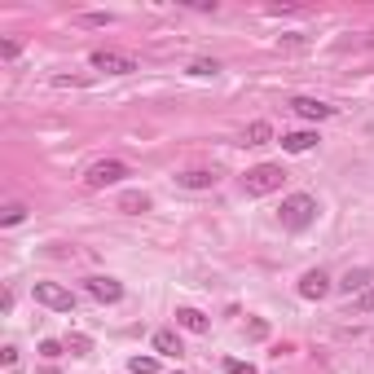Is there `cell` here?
<instances>
[{"mask_svg":"<svg viewBox=\"0 0 374 374\" xmlns=\"http://www.w3.org/2000/svg\"><path fill=\"white\" fill-rule=\"evenodd\" d=\"M282 181H286V172H282L278 163H260V168H251L247 176H242V189H247L251 199H260V194L282 189Z\"/></svg>","mask_w":374,"mask_h":374,"instance_id":"7a4b0ae2","label":"cell"},{"mask_svg":"<svg viewBox=\"0 0 374 374\" xmlns=\"http://www.w3.org/2000/svg\"><path fill=\"white\" fill-rule=\"evenodd\" d=\"M22 216H27V207H22V203H9L5 211H0V225H18Z\"/></svg>","mask_w":374,"mask_h":374,"instance_id":"e0dca14e","label":"cell"},{"mask_svg":"<svg viewBox=\"0 0 374 374\" xmlns=\"http://www.w3.org/2000/svg\"><path fill=\"white\" fill-rule=\"evenodd\" d=\"M313 145H317V133H308V128L282 137V150H286V154H304V150H313Z\"/></svg>","mask_w":374,"mask_h":374,"instance_id":"8fae6325","label":"cell"},{"mask_svg":"<svg viewBox=\"0 0 374 374\" xmlns=\"http://www.w3.org/2000/svg\"><path fill=\"white\" fill-rule=\"evenodd\" d=\"M40 352L48 356V361H58V356H62V344H58V339H44V344H40Z\"/></svg>","mask_w":374,"mask_h":374,"instance_id":"44dd1931","label":"cell"},{"mask_svg":"<svg viewBox=\"0 0 374 374\" xmlns=\"http://www.w3.org/2000/svg\"><path fill=\"white\" fill-rule=\"evenodd\" d=\"M88 295H93L97 304H119V300H123V286H119L115 278H88Z\"/></svg>","mask_w":374,"mask_h":374,"instance_id":"52a82bcc","label":"cell"},{"mask_svg":"<svg viewBox=\"0 0 374 374\" xmlns=\"http://www.w3.org/2000/svg\"><path fill=\"white\" fill-rule=\"evenodd\" d=\"M300 295L304 300H321V295H330V278L321 269H308L304 278H300Z\"/></svg>","mask_w":374,"mask_h":374,"instance_id":"ba28073f","label":"cell"},{"mask_svg":"<svg viewBox=\"0 0 374 374\" xmlns=\"http://www.w3.org/2000/svg\"><path fill=\"white\" fill-rule=\"evenodd\" d=\"M282 229H290V234H304L308 225L317 220V199L313 194H290V199H282Z\"/></svg>","mask_w":374,"mask_h":374,"instance_id":"6da1fadb","label":"cell"},{"mask_svg":"<svg viewBox=\"0 0 374 374\" xmlns=\"http://www.w3.org/2000/svg\"><path fill=\"white\" fill-rule=\"evenodd\" d=\"M119 211H128V216H141V211H150V199H145V194H123L119 199Z\"/></svg>","mask_w":374,"mask_h":374,"instance_id":"5bb4252c","label":"cell"},{"mask_svg":"<svg viewBox=\"0 0 374 374\" xmlns=\"http://www.w3.org/2000/svg\"><path fill=\"white\" fill-rule=\"evenodd\" d=\"M176 326H181V330H189V335H207V326H211V321L199 313V308H176Z\"/></svg>","mask_w":374,"mask_h":374,"instance_id":"30bf717a","label":"cell"},{"mask_svg":"<svg viewBox=\"0 0 374 374\" xmlns=\"http://www.w3.org/2000/svg\"><path fill=\"white\" fill-rule=\"evenodd\" d=\"M290 110H295L300 119H330L335 115V106L317 102V97H290Z\"/></svg>","mask_w":374,"mask_h":374,"instance_id":"8992f818","label":"cell"},{"mask_svg":"<svg viewBox=\"0 0 374 374\" xmlns=\"http://www.w3.org/2000/svg\"><path fill=\"white\" fill-rule=\"evenodd\" d=\"M67 348H71L75 356H84V352L93 348V339H88V335H71V339H67Z\"/></svg>","mask_w":374,"mask_h":374,"instance_id":"d6986e66","label":"cell"},{"mask_svg":"<svg viewBox=\"0 0 374 374\" xmlns=\"http://www.w3.org/2000/svg\"><path fill=\"white\" fill-rule=\"evenodd\" d=\"M356 308H361V313H374V286H370V290H361V295H356Z\"/></svg>","mask_w":374,"mask_h":374,"instance_id":"7402d4cb","label":"cell"},{"mask_svg":"<svg viewBox=\"0 0 374 374\" xmlns=\"http://www.w3.org/2000/svg\"><path fill=\"white\" fill-rule=\"evenodd\" d=\"M128 176V163H119V159H97V163L84 172V185L88 189H106V185H119Z\"/></svg>","mask_w":374,"mask_h":374,"instance_id":"3957f363","label":"cell"},{"mask_svg":"<svg viewBox=\"0 0 374 374\" xmlns=\"http://www.w3.org/2000/svg\"><path fill=\"white\" fill-rule=\"evenodd\" d=\"M128 370H133V374H159V361H154V356H133Z\"/></svg>","mask_w":374,"mask_h":374,"instance_id":"2e32d148","label":"cell"},{"mask_svg":"<svg viewBox=\"0 0 374 374\" xmlns=\"http://www.w3.org/2000/svg\"><path fill=\"white\" fill-rule=\"evenodd\" d=\"M269 137H273V128H269V123H265V119H255V123H251V128H247V145H265V141H269Z\"/></svg>","mask_w":374,"mask_h":374,"instance_id":"9a60e30c","label":"cell"},{"mask_svg":"<svg viewBox=\"0 0 374 374\" xmlns=\"http://www.w3.org/2000/svg\"><path fill=\"white\" fill-rule=\"evenodd\" d=\"M370 282H374V273H370V269H348L335 286L344 290V295H361V290H370Z\"/></svg>","mask_w":374,"mask_h":374,"instance_id":"9c48e42d","label":"cell"},{"mask_svg":"<svg viewBox=\"0 0 374 374\" xmlns=\"http://www.w3.org/2000/svg\"><path fill=\"white\" fill-rule=\"evenodd\" d=\"M220 67H216V62H207V58H199V62H194V67H189V75H199V79H207V75H216Z\"/></svg>","mask_w":374,"mask_h":374,"instance_id":"ac0fdd59","label":"cell"},{"mask_svg":"<svg viewBox=\"0 0 374 374\" xmlns=\"http://www.w3.org/2000/svg\"><path fill=\"white\" fill-rule=\"evenodd\" d=\"M247 330H251V339H265V335H269V321H251Z\"/></svg>","mask_w":374,"mask_h":374,"instance_id":"603a6c76","label":"cell"},{"mask_svg":"<svg viewBox=\"0 0 374 374\" xmlns=\"http://www.w3.org/2000/svg\"><path fill=\"white\" fill-rule=\"evenodd\" d=\"M36 304H44V308H53V313H75V295L67 286H58V282H36Z\"/></svg>","mask_w":374,"mask_h":374,"instance_id":"277c9868","label":"cell"},{"mask_svg":"<svg viewBox=\"0 0 374 374\" xmlns=\"http://www.w3.org/2000/svg\"><path fill=\"white\" fill-rule=\"evenodd\" d=\"M176 374H181V370H176Z\"/></svg>","mask_w":374,"mask_h":374,"instance_id":"d4e9b609","label":"cell"},{"mask_svg":"<svg viewBox=\"0 0 374 374\" xmlns=\"http://www.w3.org/2000/svg\"><path fill=\"white\" fill-rule=\"evenodd\" d=\"M88 62H93V71H106V75H133L137 71V62L128 53H110V48H97Z\"/></svg>","mask_w":374,"mask_h":374,"instance_id":"5b68a950","label":"cell"},{"mask_svg":"<svg viewBox=\"0 0 374 374\" xmlns=\"http://www.w3.org/2000/svg\"><path fill=\"white\" fill-rule=\"evenodd\" d=\"M225 370H229V374H260L251 361H238V356H229V361H225Z\"/></svg>","mask_w":374,"mask_h":374,"instance_id":"ffe728a7","label":"cell"},{"mask_svg":"<svg viewBox=\"0 0 374 374\" xmlns=\"http://www.w3.org/2000/svg\"><path fill=\"white\" fill-rule=\"evenodd\" d=\"M110 18H106V13H88V18H84V27H106Z\"/></svg>","mask_w":374,"mask_h":374,"instance_id":"cb8c5ba5","label":"cell"},{"mask_svg":"<svg viewBox=\"0 0 374 374\" xmlns=\"http://www.w3.org/2000/svg\"><path fill=\"white\" fill-rule=\"evenodd\" d=\"M176 185H185V189H211V185H216V172H181V176H176Z\"/></svg>","mask_w":374,"mask_h":374,"instance_id":"4fadbf2b","label":"cell"},{"mask_svg":"<svg viewBox=\"0 0 374 374\" xmlns=\"http://www.w3.org/2000/svg\"><path fill=\"white\" fill-rule=\"evenodd\" d=\"M154 352L159 356H181V339H176V330H154Z\"/></svg>","mask_w":374,"mask_h":374,"instance_id":"7c38bea8","label":"cell"}]
</instances>
